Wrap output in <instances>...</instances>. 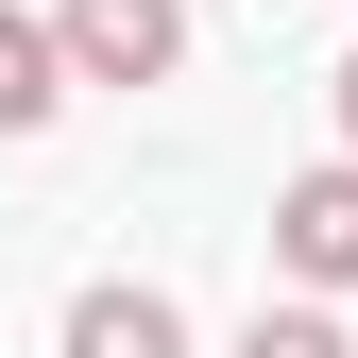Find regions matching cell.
I'll return each instance as SVG.
<instances>
[{"instance_id": "1", "label": "cell", "mask_w": 358, "mask_h": 358, "mask_svg": "<svg viewBox=\"0 0 358 358\" xmlns=\"http://www.w3.org/2000/svg\"><path fill=\"white\" fill-rule=\"evenodd\" d=\"M69 69L85 85H171L188 69V0H69Z\"/></svg>"}, {"instance_id": "2", "label": "cell", "mask_w": 358, "mask_h": 358, "mask_svg": "<svg viewBox=\"0 0 358 358\" xmlns=\"http://www.w3.org/2000/svg\"><path fill=\"white\" fill-rule=\"evenodd\" d=\"M273 256H290L307 290H358V154H341V171H290V188H273Z\"/></svg>"}, {"instance_id": "3", "label": "cell", "mask_w": 358, "mask_h": 358, "mask_svg": "<svg viewBox=\"0 0 358 358\" xmlns=\"http://www.w3.org/2000/svg\"><path fill=\"white\" fill-rule=\"evenodd\" d=\"M52 358H188V307L137 290V273H103V290H69V341Z\"/></svg>"}, {"instance_id": "4", "label": "cell", "mask_w": 358, "mask_h": 358, "mask_svg": "<svg viewBox=\"0 0 358 358\" xmlns=\"http://www.w3.org/2000/svg\"><path fill=\"white\" fill-rule=\"evenodd\" d=\"M69 17H17V0H0V137H52V103H69Z\"/></svg>"}, {"instance_id": "5", "label": "cell", "mask_w": 358, "mask_h": 358, "mask_svg": "<svg viewBox=\"0 0 358 358\" xmlns=\"http://www.w3.org/2000/svg\"><path fill=\"white\" fill-rule=\"evenodd\" d=\"M239 358H358V341L324 324V307H256V324H239Z\"/></svg>"}, {"instance_id": "6", "label": "cell", "mask_w": 358, "mask_h": 358, "mask_svg": "<svg viewBox=\"0 0 358 358\" xmlns=\"http://www.w3.org/2000/svg\"><path fill=\"white\" fill-rule=\"evenodd\" d=\"M341 137H358V52H341Z\"/></svg>"}]
</instances>
